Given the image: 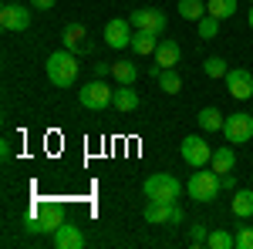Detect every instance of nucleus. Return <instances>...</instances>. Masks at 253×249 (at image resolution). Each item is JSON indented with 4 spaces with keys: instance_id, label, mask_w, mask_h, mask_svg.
<instances>
[{
    "instance_id": "nucleus-33",
    "label": "nucleus",
    "mask_w": 253,
    "mask_h": 249,
    "mask_svg": "<svg viewBox=\"0 0 253 249\" xmlns=\"http://www.w3.org/2000/svg\"><path fill=\"white\" fill-rule=\"evenodd\" d=\"M0 155H3V158H10V155H14V148H10V138H3V148H0Z\"/></svg>"
},
{
    "instance_id": "nucleus-14",
    "label": "nucleus",
    "mask_w": 253,
    "mask_h": 249,
    "mask_svg": "<svg viewBox=\"0 0 253 249\" xmlns=\"http://www.w3.org/2000/svg\"><path fill=\"white\" fill-rule=\"evenodd\" d=\"M179 58H182V51H179L175 40H169V37L159 40V47H156V64H159V68H175Z\"/></svg>"
},
{
    "instance_id": "nucleus-22",
    "label": "nucleus",
    "mask_w": 253,
    "mask_h": 249,
    "mask_svg": "<svg viewBox=\"0 0 253 249\" xmlns=\"http://www.w3.org/2000/svg\"><path fill=\"white\" fill-rule=\"evenodd\" d=\"M112 74H115L118 84H135L138 68H135V64H128V61H112Z\"/></svg>"
},
{
    "instance_id": "nucleus-18",
    "label": "nucleus",
    "mask_w": 253,
    "mask_h": 249,
    "mask_svg": "<svg viewBox=\"0 0 253 249\" xmlns=\"http://www.w3.org/2000/svg\"><path fill=\"white\" fill-rule=\"evenodd\" d=\"M156 47H159V40H156L152 31H135V34H132V51H135V54H142V58H145V54H156Z\"/></svg>"
},
{
    "instance_id": "nucleus-13",
    "label": "nucleus",
    "mask_w": 253,
    "mask_h": 249,
    "mask_svg": "<svg viewBox=\"0 0 253 249\" xmlns=\"http://www.w3.org/2000/svg\"><path fill=\"white\" fill-rule=\"evenodd\" d=\"M172 206L175 202H152L149 199V206H145V222L149 226H169V219H172Z\"/></svg>"
},
{
    "instance_id": "nucleus-35",
    "label": "nucleus",
    "mask_w": 253,
    "mask_h": 249,
    "mask_svg": "<svg viewBox=\"0 0 253 249\" xmlns=\"http://www.w3.org/2000/svg\"><path fill=\"white\" fill-rule=\"evenodd\" d=\"M250 3H253V0H250Z\"/></svg>"
},
{
    "instance_id": "nucleus-26",
    "label": "nucleus",
    "mask_w": 253,
    "mask_h": 249,
    "mask_svg": "<svg viewBox=\"0 0 253 249\" xmlns=\"http://www.w3.org/2000/svg\"><path fill=\"white\" fill-rule=\"evenodd\" d=\"M196 31H199V37H216L219 34V17H213V14H206V17H199L196 20Z\"/></svg>"
},
{
    "instance_id": "nucleus-16",
    "label": "nucleus",
    "mask_w": 253,
    "mask_h": 249,
    "mask_svg": "<svg viewBox=\"0 0 253 249\" xmlns=\"http://www.w3.org/2000/svg\"><path fill=\"white\" fill-rule=\"evenodd\" d=\"M112 105H115L122 115L135 111V108H138V95L132 91V84H118V88H115V101H112Z\"/></svg>"
},
{
    "instance_id": "nucleus-9",
    "label": "nucleus",
    "mask_w": 253,
    "mask_h": 249,
    "mask_svg": "<svg viewBox=\"0 0 253 249\" xmlns=\"http://www.w3.org/2000/svg\"><path fill=\"white\" fill-rule=\"evenodd\" d=\"M132 34H135V27H132V20H125V17H115L105 24V44L115 47V51L132 47Z\"/></svg>"
},
{
    "instance_id": "nucleus-29",
    "label": "nucleus",
    "mask_w": 253,
    "mask_h": 249,
    "mask_svg": "<svg viewBox=\"0 0 253 249\" xmlns=\"http://www.w3.org/2000/svg\"><path fill=\"white\" fill-rule=\"evenodd\" d=\"M236 249H253V229L250 226H243V229L236 232Z\"/></svg>"
},
{
    "instance_id": "nucleus-27",
    "label": "nucleus",
    "mask_w": 253,
    "mask_h": 249,
    "mask_svg": "<svg viewBox=\"0 0 253 249\" xmlns=\"http://www.w3.org/2000/svg\"><path fill=\"white\" fill-rule=\"evenodd\" d=\"M203 71H206L210 77H226L230 68H226V61H223V58H206V61H203Z\"/></svg>"
},
{
    "instance_id": "nucleus-4",
    "label": "nucleus",
    "mask_w": 253,
    "mask_h": 249,
    "mask_svg": "<svg viewBox=\"0 0 253 249\" xmlns=\"http://www.w3.org/2000/svg\"><path fill=\"white\" fill-rule=\"evenodd\" d=\"M223 189V182H219V175L210 169V172H193L189 175V182H186V192H189V199L196 202H213L216 195Z\"/></svg>"
},
{
    "instance_id": "nucleus-5",
    "label": "nucleus",
    "mask_w": 253,
    "mask_h": 249,
    "mask_svg": "<svg viewBox=\"0 0 253 249\" xmlns=\"http://www.w3.org/2000/svg\"><path fill=\"white\" fill-rule=\"evenodd\" d=\"M78 101H81V108H88V111H101V108H108L115 101V91L101 77H95V81H88L78 91Z\"/></svg>"
},
{
    "instance_id": "nucleus-28",
    "label": "nucleus",
    "mask_w": 253,
    "mask_h": 249,
    "mask_svg": "<svg viewBox=\"0 0 253 249\" xmlns=\"http://www.w3.org/2000/svg\"><path fill=\"white\" fill-rule=\"evenodd\" d=\"M206 239H210V232H206V226H203V222L189 226V243H193V246H206Z\"/></svg>"
},
{
    "instance_id": "nucleus-34",
    "label": "nucleus",
    "mask_w": 253,
    "mask_h": 249,
    "mask_svg": "<svg viewBox=\"0 0 253 249\" xmlns=\"http://www.w3.org/2000/svg\"><path fill=\"white\" fill-rule=\"evenodd\" d=\"M247 20H250V31H253V3H250V14H247Z\"/></svg>"
},
{
    "instance_id": "nucleus-7",
    "label": "nucleus",
    "mask_w": 253,
    "mask_h": 249,
    "mask_svg": "<svg viewBox=\"0 0 253 249\" xmlns=\"http://www.w3.org/2000/svg\"><path fill=\"white\" fill-rule=\"evenodd\" d=\"M210 158H213V148H210L199 135H186V138H182V162H186L189 169H206Z\"/></svg>"
},
{
    "instance_id": "nucleus-8",
    "label": "nucleus",
    "mask_w": 253,
    "mask_h": 249,
    "mask_svg": "<svg viewBox=\"0 0 253 249\" xmlns=\"http://www.w3.org/2000/svg\"><path fill=\"white\" fill-rule=\"evenodd\" d=\"M0 27L3 31H27L31 27V10L20 7V0H7L0 7Z\"/></svg>"
},
{
    "instance_id": "nucleus-15",
    "label": "nucleus",
    "mask_w": 253,
    "mask_h": 249,
    "mask_svg": "<svg viewBox=\"0 0 253 249\" xmlns=\"http://www.w3.org/2000/svg\"><path fill=\"white\" fill-rule=\"evenodd\" d=\"M233 165H236V155H233V148H230V142H226L223 148H216V152H213L210 169H213L216 175H226V172H233Z\"/></svg>"
},
{
    "instance_id": "nucleus-1",
    "label": "nucleus",
    "mask_w": 253,
    "mask_h": 249,
    "mask_svg": "<svg viewBox=\"0 0 253 249\" xmlns=\"http://www.w3.org/2000/svg\"><path fill=\"white\" fill-rule=\"evenodd\" d=\"M47 81L54 84V88H71L75 81H78V58H75V51H54V54H47Z\"/></svg>"
},
{
    "instance_id": "nucleus-30",
    "label": "nucleus",
    "mask_w": 253,
    "mask_h": 249,
    "mask_svg": "<svg viewBox=\"0 0 253 249\" xmlns=\"http://www.w3.org/2000/svg\"><path fill=\"white\" fill-rule=\"evenodd\" d=\"M31 7H34V10H51L54 0H31Z\"/></svg>"
},
{
    "instance_id": "nucleus-3",
    "label": "nucleus",
    "mask_w": 253,
    "mask_h": 249,
    "mask_svg": "<svg viewBox=\"0 0 253 249\" xmlns=\"http://www.w3.org/2000/svg\"><path fill=\"white\" fill-rule=\"evenodd\" d=\"M58 226H64V212L54 202L34 206L31 219H27V232H58Z\"/></svg>"
},
{
    "instance_id": "nucleus-24",
    "label": "nucleus",
    "mask_w": 253,
    "mask_h": 249,
    "mask_svg": "<svg viewBox=\"0 0 253 249\" xmlns=\"http://www.w3.org/2000/svg\"><path fill=\"white\" fill-rule=\"evenodd\" d=\"M206 14H213V17H219V20L233 17L236 14V0H210V3H206Z\"/></svg>"
},
{
    "instance_id": "nucleus-20",
    "label": "nucleus",
    "mask_w": 253,
    "mask_h": 249,
    "mask_svg": "<svg viewBox=\"0 0 253 249\" xmlns=\"http://www.w3.org/2000/svg\"><path fill=\"white\" fill-rule=\"evenodd\" d=\"M233 215H240V219H250L253 215V189L233 192Z\"/></svg>"
},
{
    "instance_id": "nucleus-10",
    "label": "nucleus",
    "mask_w": 253,
    "mask_h": 249,
    "mask_svg": "<svg viewBox=\"0 0 253 249\" xmlns=\"http://www.w3.org/2000/svg\"><path fill=\"white\" fill-rule=\"evenodd\" d=\"M128 20H132L135 31H152V34H162L166 31V14L159 7H138V10L128 14Z\"/></svg>"
},
{
    "instance_id": "nucleus-31",
    "label": "nucleus",
    "mask_w": 253,
    "mask_h": 249,
    "mask_svg": "<svg viewBox=\"0 0 253 249\" xmlns=\"http://www.w3.org/2000/svg\"><path fill=\"white\" fill-rule=\"evenodd\" d=\"M105 74H112V64H95V77L105 81Z\"/></svg>"
},
{
    "instance_id": "nucleus-32",
    "label": "nucleus",
    "mask_w": 253,
    "mask_h": 249,
    "mask_svg": "<svg viewBox=\"0 0 253 249\" xmlns=\"http://www.w3.org/2000/svg\"><path fill=\"white\" fill-rule=\"evenodd\" d=\"M219 182H223V189H236V178H233L230 172H226V175H219Z\"/></svg>"
},
{
    "instance_id": "nucleus-23",
    "label": "nucleus",
    "mask_w": 253,
    "mask_h": 249,
    "mask_svg": "<svg viewBox=\"0 0 253 249\" xmlns=\"http://www.w3.org/2000/svg\"><path fill=\"white\" fill-rule=\"evenodd\" d=\"M179 14H182V20H199L206 17V3L203 0H179Z\"/></svg>"
},
{
    "instance_id": "nucleus-21",
    "label": "nucleus",
    "mask_w": 253,
    "mask_h": 249,
    "mask_svg": "<svg viewBox=\"0 0 253 249\" xmlns=\"http://www.w3.org/2000/svg\"><path fill=\"white\" fill-rule=\"evenodd\" d=\"M196 121H199V128H203V132H223V121H226V118L210 105V108H203V111L196 115Z\"/></svg>"
},
{
    "instance_id": "nucleus-19",
    "label": "nucleus",
    "mask_w": 253,
    "mask_h": 249,
    "mask_svg": "<svg viewBox=\"0 0 253 249\" xmlns=\"http://www.w3.org/2000/svg\"><path fill=\"white\" fill-rule=\"evenodd\" d=\"M156 84H159V91H166V95H179L182 77L175 74V68H162V71L156 74Z\"/></svg>"
},
{
    "instance_id": "nucleus-2",
    "label": "nucleus",
    "mask_w": 253,
    "mask_h": 249,
    "mask_svg": "<svg viewBox=\"0 0 253 249\" xmlns=\"http://www.w3.org/2000/svg\"><path fill=\"white\" fill-rule=\"evenodd\" d=\"M142 192H145V199H152V202H175L179 199V192H182V185H179V178L169 172H156L145 178V185H142Z\"/></svg>"
},
{
    "instance_id": "nucleus-25",
    "label": "nucleus",
    "mask_w": 253,
    "mask_h": 249,
    "mask_svg": "<svg viewBox=\"0 0 253 249\" xmlns=\"http://www.w3.org/2000/svg\"><path fill=\"white\" fill-rule=\"evenodd\" d=\"M206 246L210 249H236V236H230L226 229H213L210 239H206Z\"/></svg>"
},
{
    "instance_id": "nucleus-6",
    "label": "nucleus",
    "mask_w": 253,
    "mask_h": 249,
    "mask_svg": "<svg viewBox=\"0 0 253 249\" xmlns=\"http://www.w3.org/2000/svg\"><path fill=\"white\" fill-rule=\"evenodd\" d=\"M223 135H226L230 145H243V142H250V138H253V115H247V111L226 115V121H223Z\"/></svg>"
},
{
    "instance_id": "nucleus-11",
    "label": "nucleus",
    "mask_w": 253,
    "mask_h": 249,
    "mask_svg": "<svg viewBox=\"0 0 253 249\" xmlns=\"http://www.w3.org/2000/svg\"><path fill=\"white\" fill-rule=\"evenodd\" d=\"M223 81H226V91H230L236 101H247V98H253V74L247 71V68H230Z\"/></svg>"
},
{
    "instance_id": "nucleus-17",
    "label": "nucleus",
    "mask_w": 253,
    "mask_h": 249,
    "mask_svg": "<svg viewBox=\"0 0 253 249\" xmlns=\"http://www.w3.org/2000/svg\"><path fill=\"white\" fill-rule=\"evenodd\" d=\"M84 37H88V27L84 24H68L64 27V47L68 51H75V47H81V51H88V44H84Z\"/></svg>"
},
{
    "instance_id": "nucleus-12",
    "label": "nucleus",
    "mask_w": 253,
    "mask_h": 249,
    "mask_svg": "<svg viewBox=\"0 0 253 249\" xmlns=\"http://www.w3.org/2000/svg\"><path fill=\"white\" fill-rule=\"evenodd\" d=\"M51 243H54V249H81L84 236H81L78 226L64 222V226H58V232H51Z\"/></svg>"
}]
</instances>
